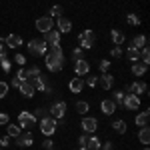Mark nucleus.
Listing matches in <instances>:
<instances>
[{
  "label": "nucleus",
  "instance_id": "f257e3e1",
  "mask_svg": "<svg viewBox=\"0 0 150 150\" xmlns=\"http://www.w3.org/2000/svg\"><path fill=\"white\" fill-rule=\"evenodd\" d=\"M44 62H46V68L50 72H60V70L64 68V52H62V48L60 46H50L46 54H44Z\"/></svg>",
  "mask_w": 150,
  "mask_h": 150
},
{
  "label": "nucleus",
  "instance_id": "f03ea898",
  "mask_svg": "<svg viewBox=\"0 0 150 150\" xmlns=\"http://www.w3.org/2000/svg\"><path fill=\"white\" fill-rule=\"evenodd\" d=\"M26 48H28V52H30L32 56H44V54L48 52V44L44 42V40H40V38L30 40V42L26 44Z\"/></svg>",
  "mask_w": 150,
  "mask_h": 150
},
{
  "label": "nucleus",
  "instance_id": "7ed1b4c3",
  "mask_svg": "<svg viewBox=\"0 0 150 150\" xmlns=\"http://www.w3.org/2000/svg\"><path fill=\"white\" fill-rule=\"evenodd\" d=\"M38 126H40V132L44 134V136H52L54 132H56V120L52 118V116H44V118H40V122H38Z\"/></svg>",
  "mask_w": 150,
  "mask_h": 150
},
{
  "label": "nucleus",
  "instance_id": "20e7f679",
  "mask_svg": "<svg viewBox=\"0 0 150 150\" xmlns=\"http://www.w3.org/2000/svg\"><path fill=\"white\" fill-rule=\"evenodd\" d=\"M94 42H96V34H94L92 30H84V32H80V36H78V44H80L82 50H90V48L94 46Z\"/></svg>",
  "mask_w": 150,
  "mask_h": 150
},
{
  "label": "nucleus",
  "instance_id": "39448f33",
  "mask_svg": "<svg viewBox=\"0 0 150 150\" xmlns=\"http://www.w3.org/2000/svg\"><path fill=\"white\" fill-rule=\"evenodd\" d=\"M34 124H38V118H36L32 112H26V110H24V112H20V114H18V126H20V128L30 130Z\"/></svg>",
  "mask_w": 150,
  "mask_h": 150
},
{
  "label": "nucleus",
  "instance_id": "423d86ee",
  "mask_svg": "<svg viewBox=\"0 0 150 150\" xmlns=\"http://www.w3.org/2000/svg\"><path fill=\"white\" fill-rule=\"evenodd\" d=\"M52 28H54V20H52L50 16H40V18L36 20V30L42 32V34H46L48 30H52Z\"/></svg>",
  "mask_w": 150,
  "mask_h": 150
},
{
  "label": "nucleus",
  "instance_id": "0eeeda50",
  "mask_svg": "<svg viewBox=\"0 0 150 150\" xmlns=\"http://www.w3.org/2000/svg\"><path fill=\"white\" fill-rule=\"evenodd\" d=\"M50 114L54 120H60V118H64L66 116V102L64 100H60V102H54L50 106Z\"/></svg>",
  "mask_w": 150,
  "mask_h": 150
},
{
  "label": "nucleus",
  "instance_id": "6e6552de",
  "mask_svg": "<svg viewBox=\"0 0 150 150\" xmlns=\"http://www.w3.org/2000/svg\"><path fill=\"white\" fill-rule=\"evenodd\" d=\"M74 74H76V76H86V74H90V62H88L86 58L76 60V62H74Z\"/></svg>",
  "mask_w": 150,
  "mask_h": 150
},
{
  "label": "nucleus",
  "instance_id": "1a4fd4ad",
  "mask_svg": "<svg viewBox=\"0 0 150 150\" xmlns=\"http://www.w3.org/2000/svg\"><path fill=\"white\" fill-rule=\"evenodd\" d=\"M82 130H84L86 134H94V132L98 130V120H96L94 116H86V118H82Z\"/></svg>",
  "mask_w": 150,
  "mask_h": 150
},
{
  "label": "nucleus",
  "instance_id": "9d476101",
  "mask_svg": "<svg viewBox=\"0 0 150 150\" xmlns=\"http://www.w3.org/2000/svg\"><path fill=\"white\" fill-rule=\"evenodd\" d=\"M60 38H62V34L58 32L56 28H52V30H48L44 34V42L48 46H60Z\"/></svg>",
  "mask_w": 150,
  "mask_h": 150
},
{
  "label": "nucleus",
  "instance_id": "9b49d317",
  "mask_svg": "<svg viewBox=\"0 0 150 150\" xmlns=\"http://www.w3.org/2000/svg\"><path fill=\"white\" fill-rule=\"evenodd\" d=\"M56 30L60 34H68L72 30V20L70 18H64V16H58L56 18Z\"/></svg>",
  "mask_w": 150,
  "mask_h": 150
},
{
  "label": "nucleus",
  "instance_id": "f8f14e48",
  "mask_svg": "<svg viewBox=\"0 0 150 150\" xmlns=\"http://www.w3.org/2000/svg\"><path fill=\"white\" fill-rule=\"evenodd\" d=\"M122 104H124V108H126V110H138V108H140V96L126 94V96H124V100H122Z\"/></svg>",
  "mask_w": 150,
  "mask_h": 150
},
{
  "label": "nucleus",
  "instance_id": "ddd939ff",
  "mask_svg": "<svg viewBox=\"0 0 150 150\" xmlns=\"http://www.w3.org/2000/svg\"><path fill=\"white\" fill-rule=\"evenodd\" d=\"M16 144H18V146H32V144H34V134H32L30 130L20 132V134L16 136Z\"/></svg>",
  "mask_w": 150,
  "mask_h": 150
},
{
  "label": "nucleus",
  "instance_id": "4468645a",
  "mask_svg": "<svg viewBox=\"0 0 150 150\" xmlns=\"http://www.w3.org/2000/svg\"><path fill=\"white\" fill-rule=\"evenodd\" d=\"M32 86H34V90H44L46 94H52V88L48 86V82L44 80V76L40 74V76H36L32 78Z\"/></svg>",
  "mask_w": 150,
  "mask_h": 150
},
{
  "label": "nucleus",
  "instance_id": "2eb2a0df",
  "mask_svg": "<svg viewBox=\"0 0 150 150\" xmlns=\"http://www.w3.org/2000/svg\"><path fill=\"white\" fill-rule=\"evenodd\" d=\"M98 84L102 86V90H110V88L114 86V76L108 74V72H102V74L98 76Z\"/></svg>",
  "mask_w": 150,
  "mask_h": 150
},
{
  "label": "nucleus",
  "instance_id": "dca6fc26",
  "mask_svg": "<svg viewBox=\"0 0 150 150\" xmlns=\"http://www.w3.org/2000/svg\"><path fill=\"white\" fill-rule=\"evenodd\" d=\"M148 120H150V110H148V108H144L142 112H138L136 118H134V122H136V126H138V128L148 126Z\"/></svg>",
  "mask_w": 150,
  "mask_h": 150
},
{
  "label": "nucleus",
  "instance_id": "f3484780",
  "mask_svg": "<svg viewBox=\"0 0 150 150\" xmlns=\"http://www.w3.org/2000/svg\"><path fill=\"white\" fill-rule=\"evenodd\" d=\"M100 110L104 116H112L116 112V102L114 100H102L100 102Z\"/></svg>",
  "mask_w": 150,
  "mask_h": 150
},
{
  "label": "nucleus",
  "instance_id": "a211bd4d",
  "mask_svg": "<svg viewBox=\"0 0 150 150\" xmlns=\"http://www.w3.org/2000/svg\"><path fill=\"white\" fill-rule=\"evenodd\" d=\"M18 90L22 92V96H26V98H32L34 96V86H32V82H28V80H22L20 82V86H18Z\"/></svg>",
  "mask_w": 150,
  "mask_h": 150
},
{
  "label": "nucleus",
  "instance_id": "6ab92c4d",
  "mask_svg": "<svg viewBox=\"0 0 150 150\" xmlns=\"http://www.w3.org/2000/svg\"><path fill=\"white\" fill-rule=\"evenodd\" d=\"M4 42H6V44H4L6 48H20L22 46V38L18 34H8L4 38Z\"/></svg>",
  "mask_w": 150,
  "mask_h": 150
},
{
  "label": "nucleus",
  "instance_id": "aec40b11",
  "mask_svg": "<svg viewBox=\"0 0 150 150\" xmlns=\"http://www.w3.org/2000/svg\"><path fill=\"white\" fill-rule=\"evenodd\" d=\"M146 84L144 82H132L130 86H128V94H134V96H140V94H144L146 92Z\"/></svg>",
  "mask_w": 150,
  "mask_h": 150
},
{
  "label": "nucleus",
  "instance_id": "412c9836",
  "mask_svg": "<svg viewBox=\"0 0 150 150\" xmlns=\"http://www.w3.org/2000/svg\"><path fill=\"white\" fill-rule=\"evenodd\" d=\"M68 88H70V92H74V94L82 92V88H84V80H82L80 76H74V78L68 82Z\"/></svg>",
  "mask_w": 150,
  "mask_h": 150
},
{
  "label": "nucleus",
  "instance_id": "4be33fe9",
  "mask_svg": "<svg viewBox=\"0 0 150 150\" xmlns=\"http://www.w3.org/2000/svg\"><path fill=\"white\" fill-rule=\"evenodd\" d=\"M138 142H142L144 146H148V144H150V128L148 126H142L138 130Z\"/></svg>",
  "mask_w": 150,
  "mask_h": 150
},
{
  "label": "nucleus",
  "instance_id": "5701e85b",
  "mask_svg": "<svg viewBox=\"0 0 150 150\" xmlns=\"http://www.w3.org/2000/svg\"><path fill=\"white\" fill-rule=\"evenodd\" d=\"M146 70H148L146 64H142V62H132V74H134V76H144Z\"/></svg>",
  "mask_w": 150,
  "mask_h": 150
},
{
  "label": "nucleus",
  "instance_id": "b1692460",
  "mask_svg": "<svg viewBox=\"0 0 150 150\" xmlns=\"http://www.w3.org/2000/svg\"><path fill=\"white\" fill-rule=\"evenodd\" d=\"M110 38H112V42H114L116 46H122V44H124V40H126V38H124V34H122L120 30H116V28L110 32Z\"/></svg>",
  "mask_w": 150,
  "mask_h": 150
},
{
  "label": "nucleus",
  "instance_id": "393cba45",
  "mask_svg": "<svg viewBox=\"0 0 150 150\" xmlns=\"http://www.w3.org/2000/svg\"><path fill=\"white\" fill-rule=\"evenodd\" d=\"M100 146H102V142H100V138L98 136H88V142H86V148L90 150H100Z\"/></svg>",
  "mask_w": 150,
  "mask_h": 150
},
{
  "label": "nucleus",
  "instance_id": "a878e982",
  "mask_svg": "<svg viewBox=\"0 0 150 150\" xmlns=\"http://www.w3.org/2000/svg\"><path fill=\"white\" fill-rule=\"evenodd\" d=\"M20 132H22V128L18 126V124H10V122L6 124V134H8L10 138H16V136H18Z\"/></svg>",
  "mask_w": 150,
  "mask_h": 150
},
{
  "label": "nucleus",
  "instance_id": "bb28decb",
  "mask_svg": "<svg viewBox=\"0 0 150 150\" xmlns=\"http://www.w3.org/2000/svg\"><path fill=\"white\" fill-rule=\"evenodd\" d=\"M146 42H148V38H146L144 34H138V36H134V38H132V46L138 48V50L146 46Z\"/></svg>",
  "mask_w": 150,
  "mask_h": 150
},
{
  "label": "nucleus",
  "instance_id": "cd10ccee",
  "mask_svg": "<svg viewBox=\"0 0 150 150\" xmlns=\"http://www.w3.org/2000/svg\"><path fill=\"white\" fill-rule=\"evenodd\" d=\"M138 56H140V50L130 44V46H128V50H126V58L130 60V62H138Z\"/></svg>",
  "mask_w": 150,
  "mask_h": 150
},
{
  "label": "nucleus",
  "instance_id": "c85d7f7f",
  "mask_svg": "<svg viewBox=\"0 0 150 150\" xmlns=\"http://www.w3.org/2000/svg\"><path fill=\"white\" fill-rule=\"evenodd\" d=\"M74 108H76V112H78V114H86V112L90 110V104L86 102V100H78V102L74 104Z\"/></svg>",
  "mask_w": 150,
  "mask_h": 150
},
{
  "label": "nucleus",
  "instance_id": "c756f323",
  "mask_svg": "<svg viewBox=\"0 0 150 150\" xmlns=\"http://www.w3.org/2000/svg\"><path fill=\"white\" fill-rule=\"evenodd\" d=\"M24 70H26V80H28V78L32 80V78H36V76L42 74V70L38 68V66H28V68H24Z\"/></svg>",
  "mask_w": 150,
  "mask_h": 150
},
{
  "label": "nucleus",
  "instance_id": "7c9ffc66",
  "mask_svg": "<svg viewBox=\"0 0 150 150\" xmlns=\"http://www.w3.org/2000/svg\"><path fill=\"white\" fill-rule=\"evenodd\" d=\"M138 60L142 62V64H146V66L150 64V50H148V46L140 48V56H138Z\"/></svg>",
  "mask_w": 150,
  "mask_h": 150
},
{
  "label": "nucleus",
  "instance_id": "2f4dec72",
  "mask_svg": "<svg viewBox=\"0 0 150 150\" xmlns=\"http://www.w3.org/2000/svg\"><path fill=\"white\" fill-rule=\"evenodd\" d=\"M112 128H114L118 134H124L126 132V120H114L112 122Z\"/></svg>",
  "mask_w": 150,
  "mask_h": 150
},
{
  "label": "nucleus",
  "instance_id": "473e14b6",
  "mask_svg": "<svg viewBox=\"0 0 150 150\" xmlns=\"http://www.w3.org/2000/svg\"><path fill=\"white\" fill-rule=\"evenodd\" d=\"M32 114H34L36 118H44V116H48V114H50V108H44V106H38V108H36V110L32 112Z\"/></svg>",
  "mask_w": 150,
  "mask_h": 150
},
{
  "label": "nucleus",
  "instance_id": "72a5a7b5",
  "mask_svg": "<svg viewBox=\"0 0 150 150\" xmlns=\"http://www.w3.org/2000/svg\"><path fill=\"white\" fill-rule=\"evenodd\" d=\"M58 16H62V6L60 4L50 6V18H58Z\"/></svg>",
  "mask_w": 150,
  "mask_h": 150
},
{
  "label": "nucleus",
  "instance_id": "f704fd0d",
  "mask_svg": "<svg viewBox=\"0 0 150 150\" xmlns=\"http://www.w3.org/2000/svg\"><path fill=\"white\" fill-rule=\"evenodd\" d=\"M82 58H84V50H82L80 46L72 48V60L76 62V60H82Z\"/></svg>",
  "mask_w": 150,
  "mask_h": 150
},
{
  "label": "nucleus",
  "instance_id": "c9c22d12",
  "mask_svg": "<svg viewBox=\"0 0 150 150\" xmlns=\"http://www.w3.org/2000/svg\"><path fill=\"white\" fill-rule=\"evenodd\" d=\"M126 22L130 24V26H138V24H140V16H136V14H128Z\"/></svg>",
  "mask_w": 150,
  "mask_h": 150
},
{
  "label": "nucleus",
  "instance_id": "e433bc0d",
  "mask_svg": "<svg viewBox=\"0 0 150 150\" xmlns=\"http://www.w3.org/2000/svg\"><path fill=\"white\" fill-rule=\"evenodd\" d=\"M84 84H86V86H90V88L98 86V76H92V74H90V76L86 78V82H84Z\"/></svg>",
  "mask_w": 150,
  "mask_h": 150
},
{
  "label": "nucleus",
  "instance_id": "4c0bfd02",
  "mask_svg": "<svg viewBox=\"0 0 150 150\" xmlns=\"http://www.w3.org/2000/svg\"><path fill=\"white\" fill-rule=\"evenodd\" d=\"M124 96H126V92H124V90H118V92H114V102H116V104H122Z\"/></svg>",
  "mask_w": 150,
  "mask_h": 150
},
{
  "label": "nucleus",
  "instance_id": "58836bf2",
  "mask_svg": "<svg viewBox=\"0 0 150 150\" xmlns=\"http://www.w3.org/2000/svg\"><path fill=\"white\" fill-rule=\"evenodd\" d=\"M98 68H100V72H108V68H110V60H100V64H98Z\"/></svg>",
  "mask_w": 150,
  "mask_h": 150
},
{
  "label": "nucleus",
  "instance_id": "ea45409f",
  "mask_svg": "<svg viewBox=\"0 0 150 150\" xmlns=\"http://www.w3.org/2000/svg\"><path fill=\"white\" fill-rule=\"evenodd\" d=\"M0 66H2V70H4V72H10V60H8V58H2V60H0Z\"/></svg>",
  "mask_w": 150,
  "mask_h": 150
},
{
  "label": "nucleus",
  "instance_id": "a19ab883",
  "mask_svg": "<svg viewBox=\"0 0 150 150\" xmlns=\"http://www.w3.org/2000/svg\"><path fill=\"white\" fill-rule=\"evenodd\" d=\"M110 56L112 58H120L122 56V46H114L112 50H110Z\"/></svg>",
  "mask_w": 150,
  "mask_h": 150
},
{
  "label": "nucleus",
  "instance_id": "79ce46f5",
  "mask_svg": "<svg viewBox=\"0 0 150 150\" xmlns=\"http://www.w3.org/2000/svg\"><path fill=\"white\" fill-rule=\"evenodd\" d=\"M14 62H16L18 66H24V64H26V56H24V54H16V56H14Z\"/></svg>",
  "mask_w": 150,
  "mask_h": 150
},
{
  "label": "nucleus",
  "instance_id": "37998d69",
  "mask_svg": "<svg viewBox=\"0 0 150 150\" xmlns=\"http://www.w3.org/2000/svg\"><path fill=\"white\" fill-rule=\"evenodd\" d=\"M42 148H44V150H52V148H54V142L50 140V136H46V140L42 142Z\"/></svg>",
  "mask_w": 150,
  "mask_h": 150
},
{
  "label": "nucleus",
  "instance_id": "c03bdc74",
  "mask_svg": "<svg viewBox=\"0 0 150 150\" xmlns=\"http://www.w3.org/2000/svg\"><path fill=\"white\" fill-rule=\"evenodd\" d=\"M8 122H10V116L6 114V112H0V124H2V126H6Z\"/></svg>",
  "mask_w": 150,
  "mask_h": 150
},
{
  "label": "nucleus",
  "instance_id": "a18cd8bd",
  "mask_svg": "<svg viewBox=\"0 0 150 150\" xmlns=\"http://www.w3.org/2000/svg\"><path fill=\"white\" fill-rule=\"evenodd\" d=\"M8 94V84L6 82H0V98H4Z\"/></svg>",
  "mask_w": 150,
  "mask_h": 150
},
{
  "label": "nucleus",
  "instance_id": "49530a36",
  "mask_svg": "<svg viewBox=\"0 0 150 150\" xmlns=\"http://www.w3.org/2000/svg\"><path fill=\"white\" fill-rule=\"evenodd\" d=\"M88 136H90V134H86V132H84L80 138H78V144H80V148H82V146H86V142H88Z\"/></svg>",
  "mask_w": 150,
  "mask_h": 150
},
{
  "label": "nucleus",
  "instance_id": "de8ad7c7",
  "mask_svg": "<svg viewBox=\"0 0 150 150\" xmlns=\"http://www.w3.org/2000/svg\"><path fill=\"white\" fill-rule=\"evenodd\" d=\"M20 82H22V80H20L18 76H14V78L10 80V86H12V88H18V86H20Z\"/></svg>",
  "mask_w": 150,
  "mask_h": 150
},
{
  "label": "nucleus",
  "instance_id": "09e8293b",
  "mask_svg": "<svg viewBox=\"0 0 150 150\" xmlns=\"http://www.w3.org/2000/svg\"><path fill=\"white\" fill-rule=\"evenodd\" d=\"M8 144H10V136L6 134V136H2V138H0V146H8Z\"/></svg>",
  "mask_w": 150,
  "mask_h": 150
},
{
  "label": "nucleus",
  "instance_id": "8fccbe9b",
  "mask_svg": "<svg viewBox=\"0 0 150 150\" xmlns=\"http://www.w3.org/2000/svg\"><path fill=\"white\" fill-rule=\"evenodd\" d=\"M16 76H18L20 80H26V70H24V66H22L20 70H18V72H16Z\"/></svg>",
  "mask_w": 150,
  "mask_h": 150
},
{
  "label": "nucleus",
  "instance_id": "3c124183",
  "mask_svg": "<svg viewBox=\"0 0 150 150\" xmlns=\"http://www.w3.org/2000/svg\"><path fill=\"white\" fill-rule=\"evenodd\" d=\"M100 148H102V150H114V146H112V142H110V140H106V144H102Z\"/></svg>",
  "mask_w": 150,
  "mask_h": 150
},
{
  "label": "nucleus",
  "instance_id": "603ef678",
  "mask_svg": "<svg viewBox=\"0 0 150 150\" xmlns=\"http://www.w3.org/2000/svg\"><path fill=\"white\" fill-rule=\"evenodd\" d=\"M2 58H6V46H4V44L0 46V60H2Z\"/></svg>",
  "mask_w": 150,
  "mask_h": 150
},
{
  "label": "nucleus",
  "instance_id": "864d4df0",
  "mask_svg": "<svg viewBox=\"0 0 150 150\" xmlns=\"http://www.w3.org/2000/svg\"><path fill=\"white\" fill-rule=\"evenodd\" d=\"M80 150H90V148H86V146H82V148Z\"/></svg>",
  "mask_w": 150,
  "mask_h": 150
},
{
  "label": "nucleus",
  "instance_id": "5fc2aeb1",
  "mask_svg": "<svg viewBox=\"0 0 150 150\" xmlns=\"http://www.w3.org/2000/svg\"><path fill=\"white\" fill-rule=\"evenodd\" d=\"M144 150H148V148H144Z\"/></svg>",
  "mask_w": 150,
  "mask_h": 150
},
{
  "label": "nucleus",
  "instance_id": "6e6d98bb",
  "mask_svg": "<svg viewBox=\"0 0 150 150\" xmlns=\"http://www.w3.org/2000/svg\"><path fill=\"white\" fill-rule=\"evenodd\" d=\"M52 150H54V148H52Z\"/></svg>",
  "mask_w": 150,
  "mask_h": 150
}]
</instances>
